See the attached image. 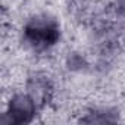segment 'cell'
<instances>
[{"mask_svg":"<svg viewBox=\"0 0 125 125\" xmlns=\"http://www.w3.org/2000/svg\"><path fill=\"white\" fill-rule=\"evenodd\" d=\"M59 37V28L56 22L47 18H34L25 27V40L37 50L49 49L56 43Z\"/></svg>","mask_w":125,"mask_h":125,"instance_id":"1","label":"cell"},{"mask_svg":"<svg viewBox=\"0 0 125 125\" xmlns=\"http://www.w3.org/2000/svg\"><path fill=\"white\" fill-rule=\"evenodd\" d=\"M10 116H13L15 122H24L28 121L30 116L34 113V104L32 100L24 96L15 97L13 102L10 103Z\"/></svg>","mask_w":125,"mask_h":125,"instance_id":"2","label":"cell"}]
</instances>
